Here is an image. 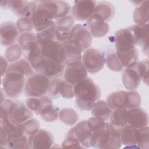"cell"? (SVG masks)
I'll return each mask as SVG.
<instances>
[{"instance_id":"obj_15","label":"cell","mask_w":149,"mask_h":149,"mask_svg":"<svg viewBox=\"0 0 149 149\" xmlns=\"http://www.w3.org/2000/svg\"><path fill=\"white\" fill-rule=\"evenodd\" d=\"M0 34L1 45L4 47H9L18 41L20 32L15 23L7 21L1 24Z\"/></svg>"},{"instance_id":"obj_49","label":"cell","mask_w":149,"mask_h":149,"mask_svg":"<svg viewBox=\"0 0 149 149\" xmlns=\"http://www.w3.org/2000/svg\"><path fill=\"white\" fill-rule=\"evenodd\" d=\"M15 101L10 99H5L1 104V117L0 119H5L10 117V114L12 109Z\"/></svg>"},{"instance_id":"obj_55","label":"cell","mask_w":149,"mask_h":149,"mask_svg":"<svg viewBox=\"0 0 149 149\" xmlns=\"http://www.w3.org/2000/svg\"><path fill=\"white\" fill-rule=\"evenodd\" d=\"M5 95H6V94H5L3 88H1V104L6 99Z\"/></svg>"},{"instance_id":"obj_38","label":"cell","mask_w":149,"mask_h":149,"mask_svg":"<svg viewBox=\"0 0 149 149\" xmlns=\"http://www.w3.org/2000/svg\"><path fill=\"white\" fill-rule=\"evenodd\" d=\"M20 129L23 133L29 137L34 134L40 127V123L35 118H31L20 124Z\"/></svg>"},{"instance_id":"obj_37","label":"cell","mask_w":149,"mask_h":149,"mask_svg":"<svg viewBox=\"0 0 149 149\" xmlns=\"http://www.w3.org/2000/svg\"><path fill=\"white\" fill-rule=\"evenodd\" d=\"M59 109L52 105V104H48L41 111L40 113V118L44 121L51 122L56 120L59 117Z\"/></svg>"},{"instance_id":"obj_50","label":"cell","mask_w":149,"mask_h":149,"mask_svg":"<svg viewBox=\"0 0 149 149\" xmlns=\"http://www.w3.org/2000/svg\"><path fill=\"white\" fill-rule=\"evenodd\" d=\"M62 147L63 148H84V147L81 144V143L75 138L66 136L65 139L62 143Z\"/></svg>"},{"instance_id":"obj_42","label":"cell","mask_w":149,"mask_h":149,"mask_svg":"<svg viewBox=\"0 0 149 149\" xmlns=\"http://www.w3.org/2000/svg\"><path fill=\"white\" fill-rule=\"evenodd\" d=\"M137 147L141 148H148L149 128L148 126L137 129Z\"/></svg>"},{"instance_id":"obj_6","label":"cell","mask_w":149,"mask_h":149,"mask_svg":"<svg viewBox=\"0 0 149 149\" xmlns=\"http://www.w3.org/2000/svg\"><path fill=\"white\" fill-rule=\"evenodd\" d=\"M65 65L57 63L42 56L34 68L36 73L42 74L49 79L57 78L64 72Z\"/></svg>"},{"instance_id":"obj_16","label":"cell","mask_w":149,"mask_h":149,"mask_svg":"<svg viewBox=\"0 0 149 149\" xmlns=\"http://www.w3.org/2000/svg\"><path fill=\"white\" fill-rule=\"evenodd\" d=\"M115 37L116 52L126 51L136 47L133 34L129 27L118 30Z\"/></svg>"},{"instance_id":"obj_17","label":"cell","mask_w":149,"mask_h":149,"mask_svg":"<svg viewBox=\"0 0 149 149\" xmlns=\"http://www.w3.org/2000/svg\"><path fill=\"white\" fill-rule=\"evenodd\" d=\"M34 30L38 33L55 25V20L45 10L37 6L36 10L31 16Z\"/></svg>"},{"instance_id":"obj_54","label":"cell","mask_w":149,"mask_h":149,"mask_svg":"<svg viewBox=\"0 0 149 149\" xmlns=\"http://www.w3.org/2000/svg\"><path fill=\"white\" fill-rule=\"evenodd\" d=\"M1 6L5 9H10V1H3L1 2Z\"/></svg>"},{"instance_id":"obj_5","label":"cell","mask_w":149,"mask_h":149,"mask_svg":"<svg viewBox=\"0 0 149 149\" xmlns=\"http://www.w3.org/2000/svg\"><path fill=\"white\" fill-rule=\"evenodd\" d=\"M81 61L87 72L95 73L104 68L105 58L104 54L98 49L88 48L83 52Z\"/></svg>"},{"instance_id":"obj_39","label":"cell","mask_w":149,"mask_h":149,"mask_svg":"<svg viewBox=\"0 0 149 149\" xmlns=\"http://www.w3.org/2000/svg\"><path fill=\"white\" fill-rule=\"evenodd\" d=\"M17 41L23 52L26 51L30 47L37 42L36 34L32 31L21 33Z\"/></svg>"},{"instance_id":"obj_36","label":"cell","mask_w":149,"mask_h":149,"mask_svg":"<svg viewBox=\"0 0 149 149\" xmlns=\"http://www.w3.org/2000/svg\"><path fill=\"white\" fill-rule=\"evenodd\" d=\"M59 118L63 123L69 126H73L78 120L79 115L73 109L65 108L59 111Z\"/></svg>"},{"instance_id":"obj_9","label":"cell","mask_w":149,"mask_h":149,"mask_svg":"<svg viewBox=\"0 0 149 149\" xmlns=\"http://www.w3.org/2000/svg\"><path fill=\"white\" fill-rule=\"evenodd\" d=\"M88 72L81 61H73L66 65L63 78L67 82L75 85L87 77Z\"/></svg>"},{"instance_id":"obj_22","label":"cell","mask_w":149,"mask_h":149,"mask_svg":"<svg viewBox=\"0 0 149 149\" xmlns=\"http://www.w3.org/2000/svg\"><path fill=\"white\" fill-rule=\"evenodd\" d=\"M119 133L122 145L126 146H137V129L127 124L119 128Z\"/></svg>"},{"instance_id":"obj_48","label":"cell","mask_w":149,"mask_h":149,"mask_svg":"<svg viewBox=\"0 0 149 149\" xmlns=\"http://www.w3.org/2000/svg\"><path fill=\"white\" fill-rule=\"evenodd\" d=\"M60 95L66 99L73 98L74 97V85L64 80L61 86Z\"/></svg>"},{"instance_id":"obj_20","label":"cell","mask_w":149,"mask_h":149,"mask_svg":"<svg viewBox=\"0 0 149 149\" xmlns=\"http://www.w3.org/2000/svg\"><path fill=\"white\" fill-rule=\"evenodd\" d=\"M33 116V112L26 104L21 101H16L14 102L9 118L20 124L32 118Z\"/></svg>"},{"instance_id":"obj_52","label":"cell","mask_w":149,"mask_h":149,"mask_svg":"<svg viewBox=\"0 0 149 149\" xmlns=\"http://www.w3.org/2000/svg\"><path fill=\"white\" fill-rule=\"evenodd\" d=\"M8 61L3 56H1V77H3L6 73L8 69Z\"/></svg>"},{"instance_id":"obj_3","label":"cell","mask_w":149,"mask_h":149,"mask_svg":"<svg viewBox=\"0 0 149 149\" xmlns=\"http://www.w3.org/2000/svg\"><path fill=\"white\" fill-rule=\"evenodd\" d=\"M26 77L23 74L7 72L2 80L3 89L6 95L10 98L19 97L24 88Z\"/></svg>"},{"instance_id":"obj_24","label":"cell","mask_w":149,"mask_h":149,"mask_svg":"<svg viewBox=\"0 0 149 149\" xmlns=\"http://www.w3.org/2000/svg\"><path fill=\"white\" fill-rule=\"evenodd\" d=\"M107 102L112 109L125 108L127 104V91L119 90L111 93L107 98Z\"/></svg>"},{"instance_id":"obj_30","label":"cell","mask_w":149,"mask_h":149,"mask_svg":"<svg viewBox=\"0 0 149 149\" xmlns=\"http://www.w3.org/2000/svg\"><path fill=\"white\" fill-rule=\"evenodd\" d=\"M127 109L125 108L114 109L109 117V123L118 128L127 124Z\"/></svg>"},{"instance_id":"obj_18","label":"cell","mask_w":149,"mask_h":149,"mask_svg":"<svg viewBox=\"0 0 149 149\" xmlns=\"http://www.w3.org/2000/svg\"><path fill=\"white\" fill-rule=\"evenodd\" d=\"M86 21L87 28L91 35L94 37H102L109 30V26L108 23L97 15L93 14Z\"/></svg>"},{"instance_id":"obj_2","label":"cell","mask_w":149,"mask_h":149,"mask_svg":"<svg viewBox=\"0 0 149 149\" xmlns=\"http://www.w3.org/2000/svg\"><path fill=\"white\" fill-rule=\"evenodd\" d=\"M74 97L79 109L91 111L101 97V90L91 78L87 77L74 85Z\"/></svg>"},{"instance_id":"obj_12","label":"cell","mask_w":149,"mask_h":149,"mask_svg":"<svg viewBox=\"0 0 149 149\" xmlns=\"http://www.w3.org/2000/svg\"><path fill=\"white\" fill-rule=\"evenodd\" d=\"M97 2L95 1H77L72 8V17L78 21L88 19L94 13Z\"/></svg>"},{"instance_id":"obj_26","label":"cell","mask_w":149,"mask_h":149,"mask_svg":"<svg viewBox=\"0 0 149 149\" xmlns=\"http://www.w3.org/2000/svg\"><path fill=\"white\" fill-rule=\"evenodd\" d=\"M50 104H52V99L45 95L40 97H30L26 100L27 107L38 115L46 105Z\"/></svg>"},{"instance_id":"obj_53","label":"cell","mask_w":149,"mask_h":149,"mask_svg":"<svg viewBox=\"0 0 149 149\" xmlns=\"http://www.w3.org/2000/svg\"><path fill=\"white\" fill-rule=\"evenodd\" d=\"M0 144L1 147H4L6 148V144L8 141V135L3 130V129L1 127V137H0Z\"/></svg>"},{"instance_id":"obj_11","label":"cell","mask_w":149,"mask_h":149,"mask_svg":"<svg viewBox=\"0 0 149 149\" xmlns=\"http://www.w3.org/2000/svg\"><path fill=\"white\" fill-rule=\"evenodd\" d=\"M66 136L77 139L84 148L91 147L92 132L87 124V120H81L76 124L69 130Z\"/></svg>"},{"instance_id":"obj_23","label":"cell","mask_w":149,"mask_h":149,"mask_svg":"<svg viewBox=\"0 0 149 149\" xmlns=\"http://www.w3.org/2000/svg\"><path fill=\"white\" fill-rule=\"evenodd\" d=\"M115 13V7L108 1L97 2L94 14L97 15L106 22L111 21Z\"/></svg>"},{"instance_id":"obj_21","label":"cell","mask_w":149,"mask_h":149,"mask_svg":"<svg viewBox=\"0 0 149 149\" xmlns=\"http://www.w3.org/2000/svg\"><path fill=\"white\" fill-rule=\"evenodd\" d=\"M62 43L66 55L65 65L73 61L81 60L84 49L80 45L69 40H67Z\"/></svg>"},{"instance_id":"obj_33","label":"cell","mask_w":149,"mask_h":149,"mask_svg":"<svg viewBox=\"0 0 149 149\" xmlns=\"http://www.w3.org/2000/svg\"><path fill=\"white\" fill-rule=\"evenodd\" d=\"M6 148L12 149H29V137L20 134L8 139Z\"/></svg>"},{"instance_id":"obj_7","label":"cell","mask_w":149,"mask_h":149,"mask_svg":"<svg viewBox=\"0 0 149 149\" xmlns=\"http://www.w3.org/2000/svg\"><path fill=\"white\" fill-rule=\"evenodd\" d=\"M37 6L48 12L54 20L69 15L71 7L65 1H38Z\"/></svg>"},{"instance_id":"obj_13","label":"cell","mask_w":149,"mask_h":149,"mask_svg":"<svg viewBox=\"0 0 149 149\" xmlns=\"http://www.w3.org/2000/svg\"><path fill=\"white\" fill-rule=\"evenodd\" d=\"M54 143L52 134L48 130L40 129L34 134L29 137V149L49 148Z\"/></svg>"},{"instance_id":"obj_1","label":"cell","mask_w":149,"mask_h":149,"mask_svg":"<svg viewBox=\"0 0 149 149\" xmlns=\"http://www.w3.org/2000/svg\"><path fill=\"white\" fill-rule=\"evenodd\" d=\"M92 132L91 147L101 149H118L121 146L119 128L94 116L87 120Z\"/></svg>"},{"instance_id":"obj_45","label":"cell","mask_w":149,"mask_h":149,"mask_svg":"<svg viewBox=\"0 0 149 149\" xmlns=\"http://www.w3.org/2000/svg\"><path fill=\"white\" fill-rule=\"evenodd\" d=\"M28 2L27 1H10V9L13 15L23 17Z\"/></svg>"},{"instance_id":"obj_43","label":"cell","mask_w":149,"mask_h":149,"mask_svg":"<svg viewBox=\"0 0 149 149\" xmlns=\"http://www.w3.org/2000/svg\"><path fill=\"white\" fill-rule=\"evenodd\" d=\"M105 63L108 68L113 72H120L123 68V66L116 53L109 55L105 59Z\"/></svg>"},{"instance_id":"obj_10","label":"cell","mask_w":149,"mask_h":149,"mask_svg":"<svg viewBox=\"0 0 149 149\" xmlns=\"http://www.w3.org/2000/svg\"><path fill=\"white\" fill-rule=\"evenodd\" d=\"M40 48L41 53L43 57L65 65L66 55L62 42L55 40L40 46Z\"/></svg>"},{"instance_id":"obj_51","label":"cell","mask_w":149,"mask_h":149,"mask_svg":"<svg viewBox=\"0 0 149 149\" xmlns=\"http://www.w3.org/2000/svg\"><path fill=\"white\" fill-rule=\"evenodd\" d=\"M140 70L141 80L148 85V59H145L140 61Z\"/></svg>"},{"instance_id":"obj_29","label":"cell","mask_w":149,"mask_h":149,"mask_svg":"<svg viewBox=\"0 0 149 149\" xmlns=\"http://www.w3.org/2000/svg\"><path fill=\"white\" fill-rule=\"evenodd\" d=\"M148 18V1H143L134 10L133 21L136 24H144L147 23Z\"/></svg>"},{"instance_id":"obj_34","label":"cell","mask_w":149,"mask_h":149,"mask_svg":"<svg viewBox=\"0 0 149 149\" xmlns=\"http://www.w3.org/2000/svg\"><path fill=\"white\" fill-rule=\"evenodd\" d=\"M117 56L121 61L123 67H127L131 63L138 61L139 52L136 47L128 51L116 52Z\"/></svg>"},{"instance_id":"obj_25","label":"cell","mask_w":149,"mask_h":149,"mask_svg":"<svg viewBox=\"0 0 149 149\" xmlns=\"http://www.w3.org/2000/svg\"><path fill=\"white\" fill-rule=\"evenodd\" d=\"M131 30L135 41L136 45H142L148 42V23L135 24L129 27Z\"/></svg>"},{"instance_id":"obj_27","label":"cell","mask_w":149,"mask_h":149,"mask_svg":"<svg viewBox=\"0 0 149 149\" xmlns=\"http://www.w3.org/2000/svg\"><path fill=\"white\" fill-rule=\"evenodd\" d=\"M34 69L25 59H20L9 64L7 72H16L28 78L34 73Z\"/></svg>"},{"instance_id":"obj_35","label":"cell","mask_w":149,"mask_h":149,"mask_svg":"<svg viewBox=\"0 0 149 149\" xmlns=\"http://www.w3.org/2000/svg\"><path fill=\"white\" fill-rule=\"evenodd\" d=\"M56 25L36 33V41L40 46L44 45L48 42L56 40L55 36Z\"/></svg>"},{"instance_id":"obj_28","label":"cell","mask_w":149,"mask_h":149,"mask_svg":"<svg viewBox=\"0 0 149 149\" xmlns=\"http://www.w3.org/2000/svg\"><path fill=\"white\" fill-rule=\"evenodd\" d=\"M112 109L104 100H98L91 110V115L100 120L107 121L110 117Z\"/></svg>"},{"instance_id":"obj_31","label":"cell","mask_w":149,"mask_h":149,"mask_svg":"<svg viewBox=\"0 0 149 149\" xmlns=\"http://www.w3.org/2000/svg\"><path fill=\"white\" fill-rule=\"evenodd\" d=\"M1 127H2L6 134L8 139L15 136L24 134L20 129V124L17 123L10 118L0 119Z\"/></svg>"},{"instance_id":"obj_4","label":"cell","mask_w":149,"mask_h":149,"mask_svg":"<svg viewBox=\"0 0 149 149\" xmlns=\"http://www.w3.org/2000/svg\"><path fill=\"white\" fill-rule=\"evenodd\" d=\"M49 79L37 73L27 78L24 86V94L28 97H40L47 94Z\"/></svg>"},{"instance_id":"obj_32","label":"cell","mask_w":149,"mask_h":149,"mask_svg":"<svg viewBox=\"0 0 149 149\" xmlns=\"http://www.w3.org/2000/svg\"><path fill=\"white\" fill-rule=\"evenodd\" d=\"M24 59L28 61L33 68L35 67L38 62L42 58L41 48L37 42L33 44L26 51L23 52Z\"/></svg>"},{"instance_id":"obj_40","label":"cell","mask_w":149,"mask_h":149,"mask_svg":"<svg viewBox=\"0 0 149 149\" xmlns=\"http://www.w3.org/2000/svg\"><path fill=\"white\" fill-rule=\"evenodd\" d=\"M22 49L19 44H15L7 48L5 53V58L9 63L15 62L20 58Z\"/></svg>"},{"instance_id":"obj_8","label":"cell","mask_w":149,"mask_h":149,"mask_svg":"<svg viewBox=\"0 0 149 149\" xmlns=\"http://www.w3.org/2000/svg\"><path fill=\"white\" fill-rule=\"evenodd\" d=\"M122 83L129 91L136 90L141 80L140 61H137L126 67L122 74Z\"/></svg>"},{"instance_id":"obj_47","label":"cell","mask_w":149,"mask_h":149,"mask_svg":"<svg viewBox=\"0 0 149 149\" xmlns=\"http://www.w3.org/2000/svg\"><path fill=\"white\" fill-rule=\"evenodd\" d=\"M55 22L56 29L70 31L71 29L73 26L74 19L72 16L68 15L55 20Z\"/></svg>"},{"instance_id":"obj_46","label":"cell","mask_w":149,"mask_h":149,"mask_svg":"<svg viewBox=\"0 0 149 149\" xmlns=\"http://www.w3.org/2000/svg\"><path fill=\"white\" fill-rule=\"evenodd\" d=\"M16 24L20 33L30 32L34 29L33 24L30 17H21L17 19Z\"/></svg>"},{"instance_id":"obj_14","label":"cell","mask_w":149,"mask_h":149,"mask_svg":"<svg viewBox=\"0 0 149 149\" xmlns=\"http://www.w3.org/2000/svg\"><path fill=\"white\" fill-rule=\"evenodd\" d=\"M68 40L80 45L84 50L90 48L92 42V36L86 27L81 24L74 25L70 30Z\"/></svg>"},{"instance_id":"obj_19","label":"cell","mask_w":149,"mask_h":149,"mask_svg":"<svg viewBox=\"0 0 149 149\" xmlns=\"http://www.w3.org/2000/svg\"><path fill=\"white\" fill-rule=\"evenodd\" d=\"M127 124L136 129L148 126V114L146 110L140 107L127 109Z\"/></svg>"},{"instance_id":"obj_41","label":"cell","mask_w":149,"mask_h":149,"mask_svg":"<svg viewBox=\"0 0 149 149\" xmlns=\"http://www.w3.org/2000/svg\"><path fill=\"white\" fill-rule=\"evenodd\" d=\"M63 80L58 77L49 80L47 94L51 99L57 98L60 96V88Z\"/></svg>"},{"instance_id":"obj_44","label":"cell","mask_w":149,"mask_h":149,"mask_svg":"<svg viewBox=\"0 0 149 149\" xmlns=\"http://www.w3.org/2000/svg\"><path fill=\"white\" fill-rule=\"evenodd\" d=\"M141 104V99L138 92L135 90L127 91V109L140 107Z\"/></svg>"}]
</instances>
